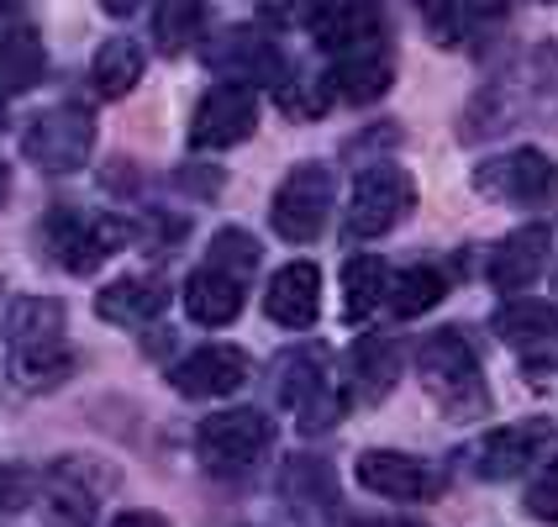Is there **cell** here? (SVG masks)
<instances>
[{"mask_svg": "<svg viewBox=\"0 0 558 527\" xmlns=\"http://www.w3.org/2000/svg\"><path fill=\"white\" fill-rule=\"evenodd\" d=\"M385 290H390V270H385V259H374V253H353V259L342 264V316H348V322L374 316L379 301H385Z\"/></svg>", "mask_w": 558, "mask_h": 527, "instance_id": "27", "label": "cell"}, {"mask_svg": "<svg viewBox=\"0 0 558 527\" xmlns=\"http://www.w3.org/2000/svg\"><path fill=\"white\" fill-rule=\"evenodd\" d=\"M48 74V53H43V37L32 27L0 32V100L5 95H27L43 85Z\"/></svg>", "mask_w": 558, "mask_h": 527, "instance_id": "25", "label": "cell"}, {"mask_svg": "<svg viewBox=\"0 0 558 527\" xmlns=\"http://www.w3.org/2000/svg\"><path fill=\"white\" fill-rule=\"evenodd\" d=\"M416 370L427 380L437 402L448 406L453 417H480L490 396H485V374H480V354L469 348V338L459 327H442L416 348Z\"/></svg>", "mask_w": 558, "mask_h": 527, "instance_id": "2", "label": "cell"}, {"mask_svg": "<svg viewBox=\"0 0 558 527\" xmlns=\"http://www.w3.org/2000/svg\"><path fill=\"white\" fill-rule=\"evenodd\" d=\"M416 206V185L411 175L396 169V164H369L359 180H353V195H348V212H342V232L348 238H385L396 221L411 217Z\"/></svg>", "mask_w": 558, "mask_h": 527, "instance_id": "5", "label": "cell"}, {"mask_svg": "<svg viewBox=\"0 0 558 527\" xmlns=\"http://www.w3.org/2000/svg\"><path fill=\"white\" fill-rule=\"evenodd\" d=\"M201 32H206V0H158V11H154L158 53L180 59L190 43H201Z\"/></svg>", "mask_w": 558, "mask_h": 527, "instance_id": "29", "label": "cell"}, {"mask_svg": "<svg viewBox=\"0 0 558 527\" xmlns=\"http://www.w3.org/2000/svg\"><path fill=\"white\" fill-rule=\"evenodd\" d=\"M401 527H422V523H401Z\"/></svg>", "mask_w": 558, "mask_h": 527, "instance_id": "41", "label": "cell"}, {"mask_svg": "<svg viewBox=\"0 0 558 527\" xmlns=\"http://www.w3.org/2000/svg\"><path fill=\"white\" fill-rule=\"evenodd\" d=\"M63 322H69V311L53 296H22L5 316L11 364H16V380L32 391L63 385V374L74 370V359L63 354Z\"/></svg>", "mask_w": 558, "mask_h": 527, "instance_id": "1", "label": "cell"}, {"mask_svg": "<svg viewBox=\"0 0 558 527\" xmlns=\"http://www.w3.org/2000/svg\"><path fill=\"white\" fill-rule=\"evenodd\" d=\"M338 0H258V16L269 27H316Z\"/></svg>", "mask_w": 558, "mask_h": 527, "instance_id": "33", "label": "cell"}, {"mask_svg": "<svg viewBox=\"0 0 558 527\" xmlns=\"http://www.w3.org/2000/svg\"><path fill=\"white\" fill-rule=\"evenodd\" d=\"M206 69L227 85H275L279 80V48L258 27H227L217 43H206Z\"/></svg>", "mask_w": 558, "mask_h": 527, "instance_id": "10", "label": "cell"}, {"mask_svg": "<svg viewBox=\"0 0 558 527\" xmlns=\"http://www.w3.org/2000/svg\"><path fill=\"white\" fill-rule=\"evenodd\" d=\"M211 264L248 285V275L258 270V243H253L243 227H221L217 238H211Z\"/></svg>", "mask_w": 558, "mask_h": 527, "instance_id": "32", "label": "cell"}, {"mask_svg": "<svg viewBox=\"0 0 558 527\" xmlns=\"http://www.w3.org/2000/svg\"><path fill=\"white\" fill-rule=\"evenodd\" d=\"M316 37L322 48L338 59V53H353V48H374L385 43V11L374 0H338L322 22H316Z\"/></svg>", "mask_w": 558, "mask_h": 527, "instance_id": "22", "label": "cell"}, {"mask_svg": "<svg viewBox=\"0 0 558 527\" xmlns=\"http://www.w3.org/2000/svg\"><path fill=\"white\" fill-rule=\"evenodd\" d=\"M253 127H258V95L248 85H217L190 117V143L195 148H238L253 137Z\"/></svg>", "mask_w": 558, "mask_h": 527, "instance_id": "11", "label": "cell"}, {"mask_svg": "<svg viewBox=\"0 0 558 527\" xmlns=\"http://www.w3.org/2000/svg\"><path fill=\"white\" fill-rule=\"evenodd\" d=\"M279 406L301 422V433H327V428H338L342 406L348 396L338 391V380L327 370V354H316V348H295V354H284L279 359Z\"/></svg>", "mask_w": 558, "mask_h": 527, "instance_id": "3", "label": "cell"}, {"mask_svg": "<svg viewBox=\"0 0 558 527\" xmlns=\"http://www.w3.org/2000/svg\"><path fill=\"white\" fill-rule=\"evenodd\" d=\"M111 527H169V523H163L158 512H122Z\"/></svg>", "mask_w": 558, "mask_h": 527, "instance_id": "36", "label": "cell"}, {"mask_svg": "<svg viewBox=\"0 0 558 527\" xmlns=\"http://www.w3.org/2000/svg\"><path fill=\"white\" fill-rule=\"evenodd\" d=\"M264 311L275 316L279 327H311V322H316V311H322V270L306 264V259L284 264V270L269 279Z\"/></svg>", "mask_w": 558, "mask_h": 527, "instance_id": "18", "label": "cell"}, {"mask_svg": "<svg viewBox=\"0 0 558 527\" xmlns=\"http://www.w3.org/2000/svg\"><path fill=\"white\" fill-rule=\"evenodd\" d=\"M359 486L385 501H422L437 491V480L427 475V465L411 459V454H396V448H369V454L359 459Z\"/></svg>", "mask_w": 558, "mask_h": 527, "instance_id": "17", "label": "cell"}, {"mask_svg": "<svg viewBox=\"0 0 558 527\" xmlns=\"http://www.w3.org/2000/svg\"><path fill=\"white\" fill-rule=\"evenodd\" d=\"M422 16H427V32H433L442 48H469L480 43L485 32H496L511 11V0H416Z\"/></svg>", "mask_w": 558, "mask_h": 527, "instance_id": "14", "label": "cell"}, {"mask_svg": "<svg viewBox=\"0 0 558 527\" xmlns=\"http://www.w3.org/2000/svg\"><path fill=\"white\" fill-rule=\"evenodd\" d=\"M5 195H11V169L0 164V206H5Z\"/></svg>", "mask_w": 558, "mask_h": 527, "instance_id": "38", "label": "cell"}, {"mask_svg": "<svg viewBox=\"0 0 558 527\" xmlns=\"http://www.w3.org/2000/svg\"><path fill=\"white\" fill-rule=\"evenodd\" d=\"M332 195H338V180L327 164H301L284 175V185L275 190L269 201V221L284 243H311L322 227H327V212H332Z\"/></svg>", "mask_w": 558, "mask_h": 527, "instance_id": "8", "label": "cell"}, {"mask_svg": "<svg viewBox=\"0 0 558 527\" xmlns=\"http://www.w3.org/2000/svg\"><path fill=\"white\" fill-rule=\"evenodd\" d=\"M548 249H554V232L537 221V227H517V232H506L490 259H485V279L506 290V296H517V290H527L532 279L543 275V264H548Z\"/></svg>", "mask_w": 558, "mask_h": 527, "instance_id": "12", "label": "cell"}, {"mask_svg": "<svg viewBox=\"0 0 558 527\" xmlns=\"http://www.w3.org/2000/svg\"><path fill=\"white\" fill-rule=\"evenodd\" d=\"M95 496V480H80V459H59L43 480V517L48 527H90Z\"/></svg>", "mask_w": 558, "mask_h": 527, "instance_id": "21", "label": "cell"}, {"mask_svg": "<svg viewBox=\"0 0 558 527\" xmlns=\"http://www.w3.org/2000/svg\"><path fill=\"white\" fill-rule=\"evenodd\" d=\"M332 85L348 106H374L385 100L390 85H396V59L385 43L374 48H353V53H338V69H332Z\"/></svg>", "mask_w": 558, "mask_h": 527, "instance_id": "19", "label": "cell"}, {"mask_svg": "<svg viewBox=\"0 0 558 527\" xmlns=\"http://www.w3.org/2000/svg\"><path fill=\"white\" fill-rule=\"evenodd\" d=\"M27 496H32V475L27 469L0 465V517H5V512H22Z\"/></svg>", "mask_w": 558, "mask_h": 527, "instance_id": "35", "label": "cell"}, {"mask_svg": "<svg viewBox=\"0 0 558 527\" xmlns=\"http://www.w3.org/2000/svg\"><path fill=\"white\" fill-rule=\"evenodd\" d=\"M275 100H279L284 117L311 122V117H322V111L332 106V80H322V74H295V80H284L275 91Z\"/></svg>", "mask_w": 558, "mask_h": 527, "instance_id": "31", "label": "cell"}, {"mask_svg": "<svg viewBox=\"0 0 558 527\" xmlns=\"http://www.w3.org/2000/svg\"><path fill=\"white\" fill-rule=\"evenodd\" d=\"M474 190L506 201V206H532V212H548L558 206V164L537 148H517L506 158H490L474 169Z\"/></svg>", "mask_w": 558, "mask_h": 527, "instance_id": "9", "label": "cell"}, {"mask_svg": "<svg viewBox=\"0 0 558 527\" xmlns=\"http://www.w3.org/2000/svg\"><path fill=\"white\" fill-rule=\"evenodd\" d=\"M90 148H95V122L85 106H48L22 132V154L43 175H74V169H85Z\"/></svg>", "mask_w": 558, "mask_h": 527, "instance_id": "4", "label": "cell"}, {"mask_svg": "<svg viewBox=\"0 0 558 527\" xmlns=\"http://www.w3.org/2000/svg\"><path fill=\"white\" fill-rule=\"evenodd\" d=\"M248 385V359L238 348H201L174 364V391L190 402H217Z\"/></svg>", "mask_w": 558, "mask_h": 527, "instance_id": "16", "label": "cell"}, {"mask_svg": "<svg viewBox=\"0 0 558 527\" xmlns=\"http://www.w3.org/2000/svg\"><path fill=\"white\" fill-rule=\"evenodd\" d=\"M43 232H48V253L69 275H90L126 243V221L95 217V212H80V206H53Z\"/></svg>", "mask_w": 558, "mask_h": 527, "instance_id": "7", "label": "cell"}, {"mask_svg": "<svg viewBox=\"0 0 558 527\" xmlns=\"http://www.w3.org/2000/svg\"><path fill=\"white\" fill-rule=\"evenodd\" d=\"M163 307H169V285L158 275L111 279V285L95 296V311H100L106 322H117V327H143V322L163 316Z\"/></svg>", "mask_w": 558, "mask_h": 527, "instance_id": "20", "label": "cell"}, {"mask_svg": "<svg viewBox=\"0 0 558 527\" xmlns=\"http://www.w3.org/2000/svg\"><path fill=\"white\" fill-rule=\"evenodd\" d=\"M496 333L511 348H522V354H537V348H554L558 343V307L554 301H511V307H500L496 316Z\"/></svg>", "mask_w": 558, "mask_h": 527, "instance_id": "26", "label": "cell"}, {"mask_svg": "<svg viewBox=\"0 0 558 527\" xmlns=\"http://www.w3.org/2000/svg\"><path fill=\"white\" fill-rule=\"evenodd\" d=\"M284 496H290L295 517L306 527L322 523V517H338V480H332L327 459H290V469H284Z\"/></svg>", "mask_w": 558, "mask_h": 527, "instance_id": "24", "label": "cell"}, {"mask_svg": "<svg viewBox=\"0 0 558 527\" xmlns=\"http://www.w3.org/2000/svg\"><path fill=\"white\" fill-rule=\"evenodd\" d=\"M11 5H16V0H0V11H11Z\"/></svg>", "mask_w": 558, "mask_h": 527, "instance_id": "39", "label": "cell"}, {"mask_svg": "<svg viewBox=\"0 0 558 527\" xmlns=\"http://www.w3.org/2000/svg\"><path fill=\"white\" fill-rule=\"evenodd\" d=\"M185 311L201 322V327H227V322H238V311H243V279L217 270V264L195 270V275L185 279Z\"/></svg>", "mask_w": 558, "mask_h": 527, "instance_id": "23", "label": "cell"}, {"mask_svg": "<svg viewBox=\"0 0 558 527\" xmlns=\"http://www.w3.org/2000/svg\"><path fill=\"white\" fill-rule=\"evenodd\" d=\"M527 512L537 523H558V459H548L543 475L527 486Z\"/></svg>", "mask_w": 558, "mask_h": 527, "instance_id": "34", "label": "cell"}, {"mask_svg": "<svg viewBox=\"0 0 558 527\" xmlns=\"http://www.w3.org/2000/svg\"><path fill=\"white\" fill-rule=\"evenodd\" d=\"M100 5H106V11H111V16H132V11H137V5H143V0H100Z\"/></svg>", "mask_w": 558, "mask_h": 527, "instance_id": "37", "label": "cell"}, {"mask_svg": "<svg viewBox=\"0 0 558 527\" xmlns=\"http://www.w3.org/2000/svg\"><path fill=\"white\" fill-rule=\"evenodd\" d=\"M90 80H95V95H100V100H122V95L143 80V48H137L132 37H106V43L95 48Z\"/></svg>", "mask_w": 558, "mask_h": 527, "instance_id": "28", "label": "cell"}, {"mask_svg": "<svg viewBox=\"0 0 558 527\" xmlns=\"http://www.w3.org/2000/svg\"><path fill=\"white\" fill-rule=\"evenodd\" d=\"M275 443V422L253 406H238V411H217L201 422L195 433V448H201V465L211 475H248Z\"/></svg>", "mask_w": 558, "mask_h": 527, "instance_id": "6", "label": "cell"}, {"mask_svg": "<svg viewBox=\"0 0 558 527\" xmlns=\"http://www.w3.org/2000/svg\"><path fill=\"white\" fill-rule=\"evenodd\" d=\"M401 380V343L396 333H364L348 348V396L364 406H379Z\"/></svg>", "mask_w": 558, "mask_h": 527, "instance_id": "13", "label": "cell"}, {"mask_svg": "<svg viewBox=\"0 0 558 527\" xmlns=\"http://www.w3.org/2000/svg\"><path fill=\"white\" fill-rule=\"evenodd\" d=\"M442 296H448V275L433 270V264H411V270H401L396 285L385 290V301L396 307V316H422V311H433Z\"/></svg>", "mask_w": 558, "mask_h": 527, "instance_id": "30", "label": "cell"}, {"mask_svg": "<svg viewBox=\"0 0 558 527\" xmlns=\"http://www.w3.org/2000/svg\"><path fill=\"white\" fill-rule=\"evenodd\" d=\"M548 438H554L548 422L496 428V433L480 438V448H474V475H480V480H511V475H522V469L548 448Z\"/></svg>", "mask_w": 558, "mask_h": 527, "instance_id": "15", "label": "cell"}, {"mask_svg": "<svg viewBox=\"0 0 558 527\" xmlns=\"http://www.w3.org/2000/svg\"><path fill=\"white\" fill-rule=\"evenodd\" d=\"M0 127H5V100H0Z\"/></svg>", "mask_w": 558, "mask_h": 527, "instance_id": "40", "label": "cell"}]
</instances>
